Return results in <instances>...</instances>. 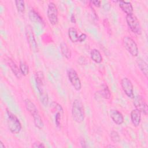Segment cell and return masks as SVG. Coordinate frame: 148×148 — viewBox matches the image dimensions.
Returning a JSON list of instances; mask_svg holds the SVG:
<instances>
[{
    "label": "cell",
    "mask_w": 148,
    "mask_h": 148,
    "mask_svg": "<svg viewBox=\"0 0 148 148\" xmlns=\"http://www.w3.org/2000/svg\"><path fill=\"white\" fill-rule=\"evenodd\" d=\"M35 81L36 87L39 93L42 103L46 106L48 103V95L45 90V77L43 73L41 71H38L35 73Z\"/></svg>",
    "instance_id": "1"
},
{
    "label": "cell",
    "mask_w": 148,
    "mask_h": 148,
    "mask_svg": "<svg viewBox=\"0 0 148 148\" xmlns=\"http://www.w3.org/2000/svg\"><path fill=\"white\" fill-rule=\"evenodd\" d=\"M7 124L11 133L13 134H18L21 130V124L17 117L12 113L9 110H6Z\"/></svg>",
    "instance_id": "2"
},
{
    "label": "cell",
    "mask_w": 148,
    "mask_h": 148,
    "mask_svg": "<svg viewBox=\"0 0 148 148\" xmlns=\"http://www.w3.org/2000/svg\"><path fill=\"white\" fill-rule=\"evenodd\" d=\"M72 116L73 120L77 123L83 122L84 119L83 105L82 102L78 99H75L73 102L72 106Z\"/></svg>",
    "instance_id": "3"
},
{
    "label": "cell",
    "mask_w": 148,
    "mask_h": 148,
    "mask_svg": "<svg viewBox=\"0 0 148 148\" xmlns=\"http://www.w3.org/2000/svg\"><path fill=\"white\" fill-rule=\"evenodd\" d=\"M125 20L128 27L133 33L136 35L142 34V28L139 21L134 14L127 15Z\"/></svg>",
    "instance_id": "4"
},
{
    "label": "cell",
    "mask_w": 148,
    "mask_h": 148,
    "mask_svg": "<svg viewBox=\"0 0 148 148\" xmlns=\"http://www.w3.org/2000/svg\"><path fill=\"white\" fill-rule=\"evenodd\" d=\"M123 45L128 52L133 57H136L138 55L139 50L135 40L128 36H125L123 39Z\"/></svg>",
    "instance_id": "5"
},
{
    "label": "cell",
    "mask_w": 148,
    "mask_h": 148,
    "mask_svg": "<svg viewBox=\"0 0 148 148\" xmlns=\"http://www.w3.org/2000/svg\"><path fill=\"white\" fill-rule=\"evenodd\" d=\"M25 36H26L27 42L31 50L35 53L38 52V44L36 42L32 27L30 25H28L25 27Z\"/></svg>",
    "instance_id": "6"
},
{
    "label": "cell",
    "mask_w": 148,
    "mask_h": 148,
    "mask_svg": "<svg viewBox=\"0 0 148 148\" xmlns=\"http://www.w3.org/2000/svg\"><path fill=\"white\" fill-rule=\"evenodd\" d=\"M47 16L51 24L54 25L58 23V9L56 4L53 2H50L48 4Z\"/></svg>",
    "instance_id": "7"
},
{
    "label": "cell",
    "mask_w": 148,
    "mask_h": 148,
    "mask_svg": "<svg viewBox=\"0 0 148 148\" xmlns=\"http://www.w3.org/2000/svg\"><path fill=\"white\" fill-rule=\"evenodd\" d=\"M67 76L73 88L76 91H79L82 88V84L76 71L73 68L68 69L67 71Z\"/></svg>",
    "instance_id": "8"
},
{
    "label": "cell",
    "mask_w": 148,
    "mask_h": 148,
    "mask_svg": "<svg viewBox=\"0 0 148 148\" xmlns=\"http://www.w3.org/2000/svg\"><path fill=\"white\" fill-rule=\"evenodd\" d=\"M121 86L126 95L130 98L134 99L135 97L134 94V86L131 81L127 77H123L121 80Z\"/></svg>",
    "instance_id": "9"
},
{
    "label": "cell",
    "mask_w": 148,
    "mask_h": 148,
    "mask_svg": "<svg viewBox=\"0 0 148 148\" xmlns=\"http://www.w3.org/2000/svg\"><path fill=\"white\" fill-rule=\"evenodd\" d=\"M134 99L133 104L135 107V109L139 110L140 113H143L145 115H147L148 112L147 105L143 97L140 95H138L136 97H134Z\"/></svg>",
    "instance_id": "10"
},
{
    "label": "cell",
    "mask_w": 148,
    "mask_h": 148,
    "mask_svg": "<svg viewBox=\"0 0 148 148\" xmlns=\"http://www.w3.org/2000/svg\"><path fill=\"white\" fill-rule=\"evenodd\" d=\"M110 116L113 121L117 124L121 125L124 122V117L121 112L116 109H112L110 111Z\"/></svg>",
    "instance_id": "11"
},
{
    "label": "cell",
    "mask_w": 148,
    "mask_h": 148,
    "mask_svg": "<svg viewBox=\"0 0 148 148\" xmlns=\"http://www.w3.org/2000/svg\"><path fill=\"white\" fill-rule=\"evenodd\" d=\"M119 6L120 9L127 14L130 15L133 14V7L132 3L130 2L124 1H119Z\"/></svg>",
    "instance_id": "12"
},
{
    "label": "cell",
    "mask_w": 148,
    "mask_h": 148,
    "mask_svg": "<svg viewBox=\"0 0 148 148\" xmlns=\"http://www.w3.org/2000/svg\"><path fill=\"white\" fill-rule=\"evenodd\" d=\"M29 18L32 22L38 23L42 25H45L43 18L33 9H31L29 12Z\"/></svg>",
    "instance_id": "13"
},
{
    "label": "cell",
    "mask_w": 148,
    "mask_h": 148,
    "mask_svg": "<svg viewBox=\"0 0 148 148\" xmlns=\"http://www.w3.org/2000/svg\"><path fill=\"white\" fill-rule=\"evenodd\" d=\"M131 120L134 127H138L141 121V113L139 110L135 109L131 112Z\"/></svg>",
    "instance_id": "14"
},
{
    "label": "cell",
    "mask_w": 148,
    "mask_h": 148,
    "mask_svg": "<svg viewBox=\"0 0 148 148\" xmlns=\"http://www.w3.org/2000/svg\"><path fill=\"white\" fill-rule=\"evenodd\" d=\"M6 62H7L8 66H9L11 71H12L13 74L15 75V76L17 78L20 79L21 76V73L20 72V68L17 66V65L16 64V63L10 58H7Z\"/></svg>",
    "instance_id": "15"
},
{
    "label": "cell",
    "mask_w": 148,
    "mask_h": 148,
    "mask_svg": "<svg viewBox=\"0 0 148 148\" xmlns=\"http://www.w3.org/2000/svg\"><path fill=\"white\" fill-rule=\"evenodd\" d=\"M24 104L27 110L32 115V116L39 113L36 106L29 99H25L24 100Z\"/></svg>",
    "instance_id": "16"
},
{
    "label": "cell",
    "mask_w": 148,
    "mask_h": 148,
    "mask_svg": "<svg viewBox=\"0 0 148 148\" xmlns=\"http://www.w3.org/2000/svg\"><path fill=\"white\" fill-rule=\"evenodd\" d=\"M137 65L138 68L140 69L142 73L145 75V76L147 78L148 76V67L147 64L142 59L138 58L136 60Z\"/></svg>",
    "instance_id": "17"
},
{
    "label": "cell",
    "mask_w": 148,
    "mask_h": 148,
    "mask_svg": "<svg viewBox=\"0 0 148 148\" xmlns=\"http://www.w3.org/2000/svg\"><path fill=\"white\" fill-rule=\"evenodd\" d=\"M60 49H61V52L62 54L66 59L69 60L71 58L72 53H71L70 49L69 48V47H68V46L67 45L66 43H65L64 42L61 43V44H60Z\"/></svg>",
    "instance_id": "18"
},
{
    "label": "cell",
    "mask_w": 148,
    "mask_h": 148,
    "mask_svg": "<svg viewBox=\"0 0 148 148\" xmlns=\"http://www.w3.org/2000/svg\"><path fill=\"white\" fill-rule=\"evenodd\" d=\"M91 58L93 61L97 64H99L102 61V57L99 51L96 49H92L90 52Z\"/></svg>",
    "instance_id": "19"
},
{
    "label": "cell",
    "mask_w": 148,
    "mask_h": 148,
    "mask_svg": "<svg viewBox=\"0 0 148 148\" xmlns=\"http://www.w3.org/2000/svg\"><path fill=\"white\" fill-rule=\"evenodd\" d=\"M68 36L70 40L72 42H79V36L77 35V30L74 27H70L68 29Z\"/></svg>",
    "instance_id": "20"
},
{
    "label": "cell",
    "mask_w": 148,
    "mask_h": 148,
    "mask_svg": "<svg viewBox=\"0 0 148 148\" xmlns=\"http://www.w3.org/2000/svg\"><path fill=\"white\" fill-rule=\"evenodd\" d=\"M32 117L34 119V123L35 124V127L39 129L43 128L44 127V123H43L42 119L40 117L39 113L36 114L35 115L33 116Z\"/></svg>",
    "instance_id": "21"
},
{
    "label": "cell",
    "mask_w": 148,
    "mask_h": 148,
    "mask_svg": "<svg viewBox=\"0 0 148 148\" xmlns=\"http://www.w3.org/2000/svg\"><path fill=\"white\" fill-rule=\"evenodd\" d=\"M101 94L102 96V97L105 99H108L110 98V96H111L110 91L109 90L108 86L106 84H102V89L101 90Z\"/></svg>",
    "instance_id": "22"
},
{
    "label": "cell",
    "mask_w": 148,
    "mask_h": 148,
    "mask_svg": "<svg viewBox=\"0 0 148 148\" xmlns=\"http://www.w3.org/2000/svg\"><path fill=\"white\" fill-rule=\"evenodd\" d=\"M19 68L22 75L25 76L28 74L29 67L25 62L23 61H20L19 64Z\"/></svg>",
    "instance_id": "23"
},
{
    "label": "cell",
    "mask_w": 148,
    "mask_h": 148,
    "mask_svg": "<svg viewBox=\"0 0 148 148\" xmlns=\"http://www.w3.org/2000/svg\"><path fill=\"white\" fill-rule=\"evenodd\" d=\"M15 4H16V6L17 11L20 13H24V12L25 10L24 1H22V0L15 1Z\"/></svg>",
    "instance_id": "24"
},
{
    "label": "cell",
    "mask_w": 148,
    "mask_h": 148,
    "mask_svg": "<svg viewBox=\"0 0 148 148\" xmlns=\"http://www.w3.org/2000/svg\"><path fill=\"white\" fill-rule=\"evenodd\" d=\"M110 138L114 143H117L120 140V137L119 133L115 131H111L110 133Z\"/></svg>",
    "instance_id": "25"
},
{
    "label": "cell",
    "mask_w": 148,
    "mask_h": 148,
    "mask_svg": "<svg viewBox=\"0 0 148 148\" xmlns=\"http://www.w3.org/2000/svg\"><path fill=\"white\" fill-rule=\"evenodd\" d=\"M63 113L64 112H57L56 116H55V122L56 124V125L58 127H60L61 125V117L63 115Z\"/></svg>",
    "instance_id": "26"
},
{
    "label": "cell",
    "mask_w": 148,
    "mask_h": 148,
    "mask_svg": "<svg viewBox=\"0 0 148 148\" xmlns=\"http://www.w3.org/2000/svg\"><path fill=\"white\" fill-rule=\"evenodd\" d=\"M32 147L34 148H42V147H45V146L43 143L39 141H36L32 144Z\"/></svg>",
    "instance_id": "27"
},
{
    "label": "cell",
    "mask_w": 148,
    "mask_h": 148,
    "mask_svg": "<svg viewBox=\"0 0 148 148\" xmlns=\"http://www.w3.org/2000/svg\"><path fill=\"white\" fill-rule=\"evenodd\" d=\"M90 2L93 4L95 6L99 8L101 6V1H98V0H94V1H91Z\"/></svg>",
    "instance_id": "28"
},
{
    "label": "cell",
    "mask_w": 148,
    "mask_h": 148,
    "mask_svg": "<svg viewBox=\"0 0 148 148\" xmlns=\"http://www.w3.org/2000/svg\"><path fill=\"white\" fill-rule=\"evenodd\" d=\"M87 38V35L85 34H82L79 36V42H83L85 40V39Z\"/></svg>",
    "instance_id": "29"
},
{
    "label": "cell",
    "mask_w": 148,
    "mask_h": 148,
    "mask_svg": "<svg viewBox=\"0 0 148 148\" xmlns=\"http://www.w3.org/2000/svg\"><path fill=\"white\" fill-rule=\"evenodd\" d=\"M80 145H81V146L82 147H87L86 146V141L84 139H82L80 141Z\"/></svg>",
    "instance_id": "30"
},
{
    "label": "cell",
    "mask_w": 148,
    "mask_h": 148,
    "mask_svg": "<svg viewBox=\"0 0 148 148\" xmlns=\"http://www.w3.org/2000/svg\"><path fill=\"white\" fill-rule=\"evenodd\" d=\"M71 21L72 23H76V18H75V16L74 14H72L71 16Z\"/></svg>",
    "instance_id": "31"
},
{
    "label": "cell",
    "mask_w": 148,
    "mask_h": 148,
    "mask_svg": "<svg viewBox=\"0 0 148 148\" xmlns=\"http://www.w3.org/2000/svg\"><path fill=\"white\" fill-rule=\"evenodd\" d=\"M0 148H5V145L3 144L2 141H0Z\"/></svg>",
    "instance_id": "32"
},
{
    "label": "cell",
    "mask_w": 148,
    "mask_h": 148,
    "mask_svg": "<svg viewBox=\"0 0 148 148\" xmlns=\"http://www.w3.org/2000/svg\"><path fill=\"white\" fill-rule=\"evenodd\" d=\"M107 147H115V146H113V145H108L106 146Z\"/></svg>",
    "instance_id": "33"
}]
</instances>
